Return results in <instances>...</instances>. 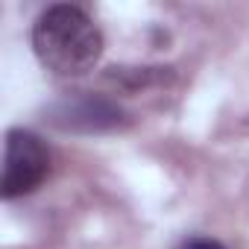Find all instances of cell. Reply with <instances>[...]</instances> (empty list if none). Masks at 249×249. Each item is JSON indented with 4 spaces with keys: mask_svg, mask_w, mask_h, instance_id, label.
Wrapping results in <instances>:
<instances>
[{
    "mask_svg": "<svg viewBox=\"0 0 249 249\" xmlns=\"http://www.w3.org/2000/svg\"><path fill=\"white\" fill-rule=\"evenodd\" d=\"M33 50L38 62L65 79L85 76L103 56V33L88 12L71 3L44 9L33 27Z\"/></svg>",
    "mask_w": 249,
    "mask_h": 249,
    "instance_id": "cell-1",
    "label": "cell"
},
{
    "mask_svg": "<svg viewBox=\"0 0 249 249\" xmlns=\"http://www.w3.org/2000/svg\"><path fill=\"white\" fill-rule=\"evenodd\" d=\"M44 120L59 132L73 135H103L120 132L129 126V111L120 103L100 97V94H76L56 100L44 108Z\"/></svg>",
    "mask_w": 249,
    "mask_h": 249,
    "instance_id": "cell-2",
    "label": "cell"
},
{
    "mask_svg": "<svg viewBox=\"0 0 249 249\" xmlns=\"http://www.w3.org/2000/svg\"><path fill=\"white\" fill-rule=\"evenodd\" d=\"M50 173V153L44 141L30 129H9L3 150V176H0V196L6 202L33 194Z\"/></svg>",
    "mask_w": 249,
    "mask_h": 249,
    "instance_id": "cell-3",
    "label": "cell"
},
{
    "mask_svg": "<svg viewBox=\"0 0 249 249\" xmlns=\"http://www.w3.org/2000/svg\"><path fill=\"white\" fill-rule=\"evenodd\" d=\"M164 76H167V68H111L106 79L123 91H144V88L161 85Z\"/></svg>",
    "mask_w": 249,
    "mask_h": 249,
    "instance_id": "cell-4",
    "label": "cell"
},
{
    "mask_svg": "<svg viewBox=\"0 0 249 249\" xmlns=\"http://www.w3.org/2000/svg\"><path fill=\"white\" fill-rule=\"evenodd\" d=\"M182 249H226V246L211 237H191L188 243H182Z\"/></svg>",
    "mask_w": 249,
    "mask_h": 249,
    "instance_id": "cell-5",
    "label": "cell"
}]
</instances>
